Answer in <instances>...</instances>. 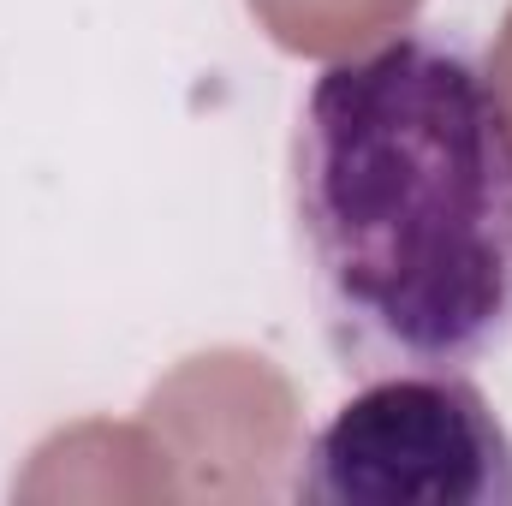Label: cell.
<instances>
[{"mask_svg":"<svg viewBox=\"0 0 512 506\" xmlns=\"http://www.w3.org/2000/svg\"><path fill=\"white\" fill-rule=\"evenodd\" d=\"M292 495L322 506H512V435L471 376H376L310 435Z\"/></svg>","mask_w":512,"mask_h":506,"instance_id":"obj_2","label":"cell"},{"mask_svg":"<svg viewBox=\"0 0 512 506\" xmlns=\"http://www.w3.org/2000/svg\"><path fill=\"white\" fill-rule=\"evenodd\" d=\"M286 209L352 381L471 376L512 346V108L459 30L411 24L310 78Z\"/></svg>","mask_w":512,"mask_h":506,"instance_id":"obj_1","label":"cell"}]
</instances>
